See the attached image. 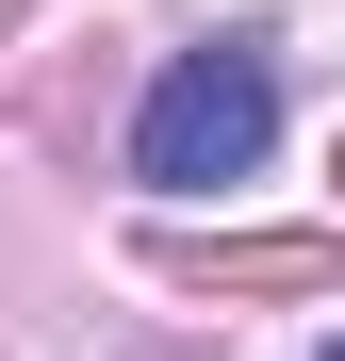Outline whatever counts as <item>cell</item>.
<instances>
[{
	"label": "cell",
	"mask_w": 345,
	"mask_h": 361,
	"mask_svg": "<svg viewBox=\"0 0 345 361\" xmlns=\"http://www.w3.org/2000/svg\"><path fill=\"white\" fill-rule=\"evenodd\" d=\"M263 148H279V49L263 33L181 49V66L148 82V115H132V180H164V197H214V180H247Z\"/></svg>",
	"instance_id": "1"
},
{
	"label": "cell",
	"mask_w": 345,
	"mask_h": 361,
	"mask_svg": "<svg viewBox=\"0 0 345 361\" xmlns=\"http://www.w3.org/2000/svg\"><path fill=\"white\" fill-rule=\"evenodd\" d=\"M329 361H345V345H329Z\"/></svg>",
	"instance_id": "2"
}]
</instances>
